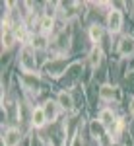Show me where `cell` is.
I'll return each instance as SVG.
<instances>
[{"instance_id": "cell-1", "label": "cell", "mask_w": 134, "mask_h": 146, "mask_svg": "<svg viewBox=\"0 0 134 146\" xmlns=\"http://www.w3.org/2000/svg\"><path fill=\"white\" fill-rule=\"evenodd\" d=\"M20 66L25 74H33L37 70V60H35V49L31 45H25L20 53Z\"/></svg>"}, {"instance_id": "cell-2", "label": "cell", "mask_w": 134, "mask_h": 146, "mask_svg": "<svg viewBox=\"0 0 134 146\" xmlns=\"http://www.w3.org/2000/svg\"><path fill=\"white\" fill-rule=\"evenodd\" d=\"M16 31H14V25H10V22H2V45L6 49H10L14 43H16Z\"/></svg>"}, {"instance_id": "cell-3", "label": "cell", "mask_w": 134, "mask_h": 146, "mask_svg": "<svg viewBox=\"0 0 134 146\" xmlns=\"http://www.w3.org/2000/svg\"><path fill=\"white\" fill-rule=\"evenodd\" d=\"M107 27H109L111 33L121 31V27H123V14H121L119 10H111L109 12V16H107Z\"/></svg>"}, {"instance_id": "cell-4", "label": "cell", "mask_w": 134, "mask_h": 146, "mask_svg": "<svg viewBox=\"0 0 134 146\" xmlns=\"http://www.w3.org/2000/svg\"><path fill=\"white\" fill-rule=\"evenodd\" d=\"M2 140H4V146H18L22 140V133L18 129H8L2 136Z\"/></svg>"}, {"instance_id": "cell-5", "label": "cell", "mask_w": 134, "mask_h": 146, "mask_svg": "<svg viewBox=\"0 0 134 146\" xmlns=\"http://www.w3.org/2000/svg\"><path fill=\"white\" fill-rule=\"evenodd\" d=\"M66 68V60H62V58H56V60H51V62H47V66L45 70L47 72H51L53 76H58V74H62V70Z\"/></svg>"}, {"instance_id": "cell-6", "label": "cell", "mask_w": 134, "mask_h": 146, "mask_svg": "<svg viewBox=\"0 0 134 146\" xmlns=\"http://www.w3.org/2000/svg\"><path fill=\"white\" fill-rule=\"evenodd\" d=\"M99 98L103 101H113V100L119 98V90L113 88V86H109V84H105V86H101V88H99Z\"/></svg>"}, {"instance_id": "cell-7", "label": "cell", "mask_w": 134, "mask_h": 146, "mask_svg": "<svg viewBox=\"0 0 134 146\" xmlns=\"http://www.w3.org/2000/svg\"><path fill=\"white\" fill-rule=\"evenodd\" d=\"M119 53L123 56H130L134 53V39L132 37H123L119 41Z\"/></svg>"}, {"instance_id": "cell-8", "label": "cell", "mask_w": 134, "mask_h": 146, "mask_svg": "<svg viewBox=\"0 0 134 146\" xmlns=\"http://www.w3.org/2000/svg\"><path fill=\"white\" fill-rule=\"evenodd\" d=\"M45 123H47V115H45L43 107H35L33 111H31V125H33L35 129H39Z\"/></svg>"}, {"instance_id": "cell-9", "label": "cell", "mask_w": 134, "mask_h": 146, "mask_svg": "<svg viewBox=\"0 0 134 146\" xmlns=\"http://www.w3.org/2000/svg\"><path fill=\"white\" fill-rule=\"evenodd\" d=\"M58 103H55V101H47L43 105V111L45 115H47V121H55L56 119V115H58Z\"/></svg>"}, {"instance_id": "cell-10", "label": "cell", "mask_w": 134, "mask_h": 146, "mask_svg": "<svg viewBox=\"0 0 134 146\" xmlns=\"http://www.w3.org/2000/svg\"><path fill=\"white\" fill-rule=\"evenodd\" d=\"M99 121H101V125L105 127V129H109V127H113L115 125V113L111 111V109H103V111L99 113Z\"/></svg>"}, {"instance_id": "cell-11", "label": "cell", "mask_w": 134, "mask_h": 146, "mask_svg": "<svg viewBox=\"0 0 134 146\" xmlns=\"http://www.w3.org/2000/svg\"><path fill=\"white\" fill-rule=\"evenodd\" d=\"M58 105H60L62 109H66V111H72V107H74L72 96H70L68 92H60V94H58Z\"/></svg>"}, {"instance_id": "cell-12", "label": "cell", "mask_w": 134, "mask_h": 146, "mask_svg": "<svg viewBox=\"0 0 134 146\" xmlns=\"http://www.w3.org/2000/svg\"><path fill=\"white\" fill-rule=\"evenodd\" d=\"M89 131H91V135L95 136L97 140H99L103 135H107V129L101 125V121L97 119V121H91V125H89Z\"/></svg>"}, {"instance_id": "cell-13", "label": "cell", "mask_w": 134, "mask_h": 146, "mask_svg": "<svg viewBox=\"0 0 134 146\" xmlns=\"http://www.w3.org/2000/svg\"><path fill=\"white\" fill-rule=\"evenodd\" d=\"M101 58H103V51L95 45L91 51H89V64H91V66H99Z\"/></svg>"}, {"instance_id": "cell-14", "label": "cell", "mask_w": 134, "mask_h": 146, "mask_svg": "<svg viewBox=\"0 0 134 146\" xmlns=\"http://www.w3.org/2000/svg\"><path fill=\"white\" fill-rule=\"evenodd\" d=\"M89 37H91V41H95V43L101 41V37H103V27H101L99 23H93V25L89 27Z\"/></svg>"}, {"instance_id": "cell-15", "label": "cell", "mask_w": 134, "mask_h": 146, "mask_svg": "<svg viewBox=\"0 0 134 146\" xmlns=\"http://www.w3.org/2000/svg\"><path fill=\"white\" fill-rule=\"evenodd\" d=\"M23 84L27 86V90H39V78L35 74H25L23 76Z\"/></svg>"}, {"instance_id": "cell-16", "label": "cell", "mask_w": 134, "mask_h": 146, "mask_svg": "<svg viewBox=\"0 0 134 146\" xmlns=\"http://www.w3.org/2000/svg\"><path fill=\"white\" fill-rule=\"evenodd\" d=\"M39 25H41V31H43V35H47L49 31H51V29H53V25H55V20H53L51 16H45L43 20H41V23H39Z\"/></svg>"}, {"instance_id": "cell-17", "label": "cell", "mask_w": 134, "mask_h": 146, "mask_svg": "<svg viewBox=\"0 0 134 146\" xmlns=\"http://www.w3.org/2000/svg\"><path fill=\"white\" fill-rule=\"evenodd\" d=\"M31 41H33V43H31L33 49H45V47H47V37H45V35H37Z\"/></svg>"}, {"instance_id": "cell-18", "label": "cell", "mask_w": 134, "mask_h": 146, "mask_svg": "<svg viewBox=\"0 0 134 146\" xmlns=\"http://www.w3.org/2000/svg\"><path fill=\"white\" fill-rule=\"evenodd\" d=\"M56 43H58V49H66L68 47V37H66V31H62V33L58 35V39H56Z\"/></svg>"}, {"instance_id": "cell-19", "label": "cell", "mask_w": 134, "mask_h": 146, "mask_svg": "<svg viewBox=\"0 0 134 146\" xmlns=\"http://www.w3.org/2000/svg\"><path fill=\"white\" fill-rule=\"evenodd\" d=\"M99 142H101V146H111V144H113V136L107 133V135H103V136L99 138Z\"/></svg>"}, {"instance_id": "cell-20", "label": "cell", "mask_w": 134, "mask_h": 146, "mask_svg": "<svg viewBox=\"0 0 134 146\" xmlns=\"http://www.w3.org/2000/svg\"><path fill=\"white\" fill-rule=\"evenodd\" d=\"M70 146H84L82 136H80V135H74V138H72V144H70Z\"/></svg>"}, {"instance_id": "cell-21", "label": "cell", "mask_w": 134, "mask_h": 146, "mask_svg": "<svg viewBox=\"0 0 134 146\" xmlns=\"http://www.w3.org/2000/svg\"><path fill=\"white\" fill-rule=\"evenodd\" d=\"M130 113H134V98L130 100Z\"/></svg>"}]
</instances>
